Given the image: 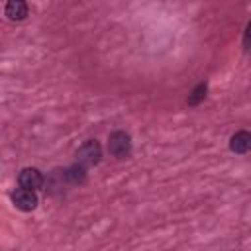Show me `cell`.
<instances>
[{
	"label": "cell",
	"mask_w": 251,
	"mask_h": 251,
	"mask_svg": "<svg viewBox=\"0 0 251 251\" xmlns=\"http://www.w3.org/2000/svg\"><path fill=\"white\" fill-rule=\"evenodd\" d=\"M229 149L233 153H247L251 149V133L249 131H237L229 139Z\"/></svg>",
	"instance_id": "5"
},
{
	"label": "cell",
	"mask_w": 251,
	"mask_h": 251,
	"mask_svg": "<svg viewBox=\"0 0 251 251\" xmlns=\"http://www.w3.org/2000/svg\"><path fill=\"white\" fill-rule=\"evenodd\" d=\"M243 47L245 49H251V22L247 24L245 27V35H243Z\"/></svg>",
	"instance_id": "9"
},
{
	"label": "cell",
	"mask_w": 251,
	"mask_h": 251,
	"mask_svg": "<svg viewBox=\"0 0 251 251\" xmlns=\"http://www.w3.org/2000/svg\"><path fill=\"white\" fill-rule=\"evenodd\" d=\"M4 12H6V16L10 20H24L27 16V4L22 2V0H10L6 4V10Z\"/></svg>",
	"instance_id": "6"
},
{
	"label": "cell",
	"mask_w": 251,
	"mask_h": 251,
	"mask_svg": "<svg viewBox=\"0 0 251 251\" xmlns=\"http://www.w3.org/2000/svg\"><path fill=\"white\" fill-rule=\"evenodd\" d=\"M18 182H20L22 188L37 190V188L43 186V175H41L37 169H33V167H25V169L20 171V175H18Z\"/></svg>",
	"instance_id": "3"
},
{
	"label": "cell",
	"mask_w": 251,
	"mask_h": 251,
	"mask_svg": "<svg viewBox=\"0 0 251 251\" xmlns=\"http://www.w3.org/2000/svg\"><path fill=\"white\" fill-rule=\"evenodd\" d=\"M100 157H102V149H100V143L96 139H88L76 149V163L82 167L96 165L100 161Z\"/></svg>",
	"instance_id": "1"
},
{
	"label": "cell",
	"mask_w": 251,
	"mask_h": 251,
	"mask_svg": "<svg viewBox=\"0 0 251 251\" xmlns=\"http://www.w3.org/2000/svg\"><path fill=\"white\" fill-rule=\"evenodd\" d=\"M67 171V178H69V184H80V182H84V178H86V167H82V165H73V167H69V169H65Z\"/></svg>",
	"instance_id": "7"
},
{
	"label": "cell",
	"mask_w": 251,
	"mask_h": 251,
	"mask_svg": "<svg viewBox=\"0 0 251 251\" xmlns=\"http://www.w3.org/2000/svg\"><path fill=\"white\" fill-rule=\"evenodd\" d=\"M204 96H206V84L202 82V84H198V86L192 90V94L188 96V104H190V106H196L200 100H204Z\"/></svg>",
	"instance_id": "8"
},
{
	"label": "cell",
	"mask_w": 251,
	"mask_h": 251,
	"mask_svg": "<svg viewBox=\"0 0 251 251\" xmlns=\"http://www.w3.org/2000/svg\"><path fill=\"white\" fill-rule=\"evenodd\" d=\"M12 200L16 204V208L24 210V212H29L37 206V196L33 190H27V188H18L12 192Z\"/></svg>",
	"instance_id": "4"
},
{
	"label": "cell",
	"mask_w": 251,
	"mask_h": 251,
	"mask_svg": "<svg viewBox=\"0 0 251 251\" xmlns=\"http://www.w3.org/2000/svg\"><path fill=\"white\" fill-rule=\"evenodd\" d=\"M108 151L118 157V159H124L129 155L131 151V139L126 131H114L110 137H108Z\"/></svg>",
	"instance_id": "2"
}]
</instances>
